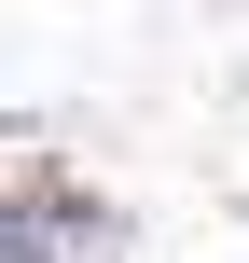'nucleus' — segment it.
I'll list each match as a JSON object with an SVG mask.
<instances>
[{"label":"nucleus","instance_id":"1","mask_svg":"<svg viewBox=\"0 0 249 263\" xmlns=\"http://www.w3.org/2000/svg\"><path fill=\"white\" fill-rule=\"evenodd\" d=\"M0 263H125V222L97 194H28L0 222Z\"/></svg>","mask_w":249,"mask_h":263}]
</instances>
